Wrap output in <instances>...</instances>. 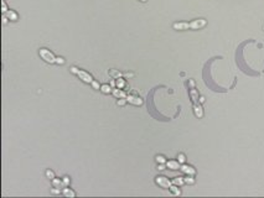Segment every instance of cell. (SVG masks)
<instances>
[{
	"mask_svg": "<svg viewBox=\"0 0 264 198\" xmlns=\"http://www.w3.org/2000/svg\"><path fill=\"white\" fill-rule=\"evenodd\" d=\"M69 71L72 72L73 75H76V76H78L79 77V79L81 81H83L84 83H87V84H92V82L94 81L93 79V77L91 76L88 72H86V71H82V69H79V68H77V67H75V66H72L69 68Z\"/></svg>",
	"mask_w": 264,
	"mask_h": 198,
	"instance_id": "obj_1",
	"label": "cell"
},
{
	"mask_svg": "<svg viewBox=\"0 0 264 198\" xmlns=\"http://www.w3.org/2000/svg\"><path fill=\"white\" fill-rule=\"evenodd\" d=\"M38 55H40V57H41L45 62H47V63H50V65L56 63V58L57 57L50 50H47V48H40L38 50Z\"/></svg>",
	"mask_w": 264,
	"mask_h": 198,
	"instance_id": "obj_2",
	"label": "cell"
},
{
	"mask_svg": "<svg viewBox=\"0 0 264 198\" xmlns=\"http://www.w3.org/2000/svg\"><path fill=\"white\" fill-rule=\"evenodd\" d=\"M155 183L159 184L160 187H162V188H170L172 186V181H170L165 176H158L155 178Z\"/></svg>",
	"mask_w": 264,
	"mask_h": 198,
	"instance_id": "obj_3",
	"label": "cell"
},
{
	"mask_svg": "<svg viewBox=\"0 0 264 198\" xmlns=\"http://www.w3.org/2000/svg\"><path fill=\"white\" fill-rule=\"evenodd\" d=\"M207 24V21L205 19H197V20H192V21L190 23V29L192 30H198V29H202L205 27Z\"/></svg>",
	"mask_w": 264,
	"mask_h": 198,
	"instance_id": "obj_4",
	"label": "cell"
},
{
	"mask_svg": "<svg viewBox=\"0 0 264 198\" xmlns=\"http://www.w3.org/2000/svg\"><path fill=\"white\" fill-rule=\"evenodd\" d=\"M127 102H129L130 104H134V105H141L143 104V99L137 96H130V94L127 96Z\"/></svg>",
	"mask_w": 264,
	"mask_h": 198,
	"instance_id": "obj_5",
	"label": "cell"
},
{
	"mask_svg": "<svg viewBox=\"0 0 264 198\" xmlns=\"http://www.w3.org/2000/svg\"><path fill=\"white\" fill-rule=\"evenodd\" d=\"M184 173H186V175H191V176H194L195 173H196V170L192 167V166H189V165H186V163H182L181 165V169H180Z\"/></svg>",
	"mask_w": 264,
	"mask_h": 198,
	"instance_id": "obj_6",
	"label": "cell"
},
{
	"mask_svg": "<svg viewBox=\"0 0 264 198\" xmlns=\"http://www.w3.org/2000/svg\"><path fill=\"white\" fill-rule=\"evenodd\" d=\"M112 94H113L115 98L120 99V98H127V93L124 90H121L120 88H113V90H112Z\"/></svg>",
	"mask_w": 264,
	"mask_h": 198,
	"instance_id": "obj_7",
	"label": "cell"
},
{
	"mask_svg": "<svg viewBox=\"0 0 264 198\" xmlns=\"http://www.w3.org/2000/svg\"><path fill=\"white\" fill-rule=\"evenodd\" d=\"M166 167L170 170H179V169H181V163L179 161H175V160L166 161Z\"/></svg>",
	"mask_w": 264,
	"mask_h": 198,
	"instance_id": "obj_8",
	"label": "cell"
},
{
	"mask_svg": "<svg viewBox=\"0 0 264 198\" xmlns=\"http://www.w3.org/2000/svg\"><path fill=\"white\" fill-rule=\"evenodd\" d=\"M172 27H174V30H189L190 29V23H175L174 25H172Z\"/></svg>",
	"mask_w": 264,
	"mask_h": 198,
	"instance_id": "obj_9",
	"label": "cell"
},
{
	"mask_svg": "<svg viewBox=\"0 0 264 198\" xmlns=\"http://www.w3.org/2000/svg\"><path fill=\"white\" fill-rule=\"evenodd\" d=\"M52 186L55 187V188H57V190H63L65 188V183H63V181L62 180H60V178H55L52 180Z\"/></svg>",
	"mask_w": 264,
	"mask_h": 198,
	"instance_id": "obj_10",
	"label": "cell"
},
{
	"mask_svg": "<svg viewBox=\"0 0 264 198\" xmlns=\"http://www.w3.org/2000/svg\"><path fill=\"white\" fill-rule=\"evenodd\" d=\"M5 15H6V17L10 20V21H17V19H19V15L14 11V10H10V9L5 13Z\"/></svg>",
	"mask_w": 264,
	"mask_h": 198,
	"instance_id": "obj_11",
	"label": "cell"
},
{
	"mask_svg": "<svg viewBox=\"0 0 264 198\" xmlns=\"http://www.w3.org/2000/svg\"><path fill=\"white\" fill-rule=\"evenodd\" d=\"M194 111H195V115L197 118H202V115H204V110H202V107L198 103H196L194 105Z\"/></svg>",
	"mask_w": 264,
	"mask_h": 198,
	"instance_id": "obj_12",
	"label": "cell"
},
{
	"mask_svg": "<svg viewBox=\"0 0 264 198\" xmlns=\"http://www.w3.org/2000/svg\"><path fill=\"white\" fill-rule=\"evenodd\" d=\"M61 193H62V196H65V197H75V196H76L75 191H72L71 188H68V187H65Z\"/></svg>",
	"mask_w": 264,
	"mask_h": 198,
	"instance_id": "obj_13",
	"label": "cell"
},
{
	"mask_svg": "<svg viewBox=\"0 0 264 198\" xmlns=\"http://www.w3.org/2000/svg\"><path fill=\"white\" fill-rule=\"evenodd\" d=\"M100 90H102L104 94H109V93H112V90H113V88L109 84H103V86H100Z\"/></svg>",
	"mask_w": 264,
	"mask_h": 198,
	"instance_id": "obj_14",
	"label": "cell"
},
{
	"mask_svg": "<svg viewBox=\"0 0 264 198\" xmlns=\"http://www.w3.org/2000/svg\"><path fill=\"white\" fill-rule=\"evenodd\" d=\"M108 75H109L110 77H113L114 79L121 77V73H120V72H118V71H115V69H110V71H108Z\"/></svg>",
	"mask_w": 264,
	"mask_h": 198,
	"instance_id": "obj_15",
	"label": "cell"
},
{
	"mask_svg": "<svg viewBox=\"0 0 264 198\" xmlns=\"http://www.w3.org/2000/svg\"><path fill=\"white\" fill-rule=\"evenodd\" d=\"M184 183H185L184 177H176V178L172 180V184H176V186H182Z\"/></svg>",
	"mask_w": 264,
	"mask_h": 198,
	"instance_id": "obj_16",
	"label": "cell"
},
{
	"mask_svg": "<svg viewBox=\"0 0 264 198\" xmlns=\"http://www.w3.org/2000/svg\"><path fill=\"white\" fill-rule=\"evenodd\" d=\"M169 190H170V191H171L172 193H174L175 196H180V194H181V191L179 190V187H177L176 184H172V186L170 187V188H169Z\"/></svg>",
	"mask_w": 264,
	"mask_h": 198,
	"instance_id": "obj_17",
	"label": "cell"
},
{
	"mask_svg": "<svg viewBox=\"0 0 264 198\" xmlns=\"http://www.w3.org/2000/svg\"><path fill=\"white\" fill-rule=\"evenodd\" d=\"M117 88H120V89H123L124 87H125V81L123 79V78H117Z\"/></svg>",
	"mask_w": 264,
	"mask_h": 198,
	"instance_id": "obj_18",
	"label": "cell"
},
{
	"mask_svg": "<svg viewBox=\"0 0 264 198\" xmlns=\"http://www.w3.org/2000/svg\"><path fill=\"white\" fill-rule=\"evenodd\" d=\"M190 96H191V98H192V100H194L195 104L198 103V102H197V92H196L195 88H192V89L190 90Z\"/></svg>",
	"mask_w": 264,
	"mask_h": 198,
	"instance_id": "obj_19",
	"label": "cell"
},
{
	"mask_svg": "<svg viewBox=\"0 0 264 198\" xmlns=\"http://www.w3.org/2000/svg\"><path fill=\"white\" fill-rule=\"evenodd\" d=\"M45 175H46V177H47V178H48V180H51V181H52V180L55 178V172H54L52 170H46Z\"/></svg>",
	"mask_w": 264,
	"mask_h": 198,
	"instance_id": "obj_20",
	"label": "cell"
},
{
	"mask_svg": "<svg viewBox=\"0 0 264 198\" xmlns=\"http://www.w3.org/2000/svg\"><path fill=\"white\" fill-rule=\"evenodd\" d=\"M155 161H156L158 163H166V159H165L162 155H158V156H155Z\"/></svg>",
	"mask_w": 264,
	"mask_h": 198,
	"instance_id": "obj_21",
	"label": "cell"
},
{
	"mask_svg": "<svg viewBox=\"0 0 264 198\" xmlns=\"http://www.w3.org/2000/svg\"><path fill=\"white\" fill-rule=\"evenodd\" d=\"M184 180H185V183H187V184H194V183H195V178H194V177H192L191 175H189L187 177H185Z\"/></svg>",
	"mask_w": 264,
	"mask_h": 198,
	"instance_id": "obj_22",
	"label": "cell"
},
{
	"mask_svg": "<svg viewBox=\"0 0 264 198\" xmlns=\"http://www.w3.org/2000/svg\"><path fill=\"white\" fill-rule=\"evenodd\" d=\"M177 161H179L180 163H185V161H186V156H185L184 154H179V156H177Z\"/></svg>",
	"mask_w": 264,
	"mask_h": 198,
	"instance_id": "obj_23",
	"label": "cell"
},
{
	"mask_svg": "<svg viewBox=\"0 0 264 198\" xmlns=\"http://www.w3.org/2000/svg\"><path fill=\"white\" fill-rule=\"evenodd\" d=\"M8 6H6V3H5V0H2V13L3 14H5L6 11H8Z\"/></svg>",
	"mask_w": 264,
	"mask_h": 198,
	"instance_id": "obj_24",
	"label": "cell"
},
{
	"mask_svg": "<svg viewBox=\"0 0 264 198\" xmlns=\"http://www.w3.org/2000/svg\"><path fill=\"white\" fill-rule=\"evenodd\" d=\"M125 103H127V98H120V99H118V102H117V104H118V105H120V107L125 105Z\"/></svg>",
	"mask_w": 264,
	"mask_h": 198,
	"instance_id": "obj_25",
	"label": "cell"
},
{
	"mask_svg": "<svg viewBox=\"0 0 264 198\" xmlns=\"http://www.w3.org/2000/svg\"><path fill=\"white\" fill-rule=\"evenodd\" d=\"M62 181H63V183H65V186H66V187H68V186H69V183H71V180H69V177H68V176H65L63 178H62Z\"/></svg>",
	"mask_w": 264,
	"mask_h": 198,
	"instance_id": "obj_26",
	"label": "cell"
},
{
	"mask_svg": "<svg viewBox=\"0 0 264 198\" xmlns=\"http://www.w3.org/2000/svg\"><path fill=\"white\" fill-rule=\"evenodd\" d=\"M91 86L93 87V89H97V90H99V89H100V86H99V83H98L97 81H93V82H92V84H91Z\"/></svg>",
	"mask_w": 264,
	"mask_h": 198,
	"instance_id": "obj_27",
	"label": "cell"
},
{
	"mask_svg": "<svg viewBox=\"0 0 264 198\" xmlns=\"http://www.w3.org/2000/svg\"><path fill=\"white\" fill-rule=\"evenodd\" d=\"M65 62H66V61H65L62 57H57V58H56V63H57V65H63Z\"/></svg>",
	"mask_w": 264,
	"mask_h": 198,
	"instance_id": "obj_28",
	"label": "cell"
},
{
	"mask_svg": "<svg viewBox=\"0 0 264 198\" xmlns=\"http://www.w3.org/2000/svg\"><path fill=\"white\" fill-rule=\"evenodd\" d=\"M165 166H166V163H158V170H160V171L165 170Z\"/></svg>",
	"mask_w": 264,
	"mask_h": 198,
	"instance_id": "obj_29",
	"label": "cell"
},
{
	"mask_svg": "<svg viewBox=\"0 0 264 198\" xmlns=\"http://www.w3.org/2000/svg\"><path fill=\"white\" fill-rule=\"evenodd\" d=\"M2 20H3V24L5 25V24L8 23V20H9V19H8V17H6V15L4 14V15H3V17H2Z\"/></svg>",
	"mask_w": 264,
	"mask_h": 198,
	"instance_id": "obj_30",
	"label": "cell"
},
{
	"mask_svg": "<svg viewBox=\"0 0 264 198\" xmlns=\"http://www.w3.org/2000/svg\"><path fill=\"white\" fill-rule=\"evenodd\" d=\"M110 87H112V88H115V87H117L115 81H110Z\"/></svg>",
	"mask_w": 264,
	"mask_h": 198,
	"instance_id": "obj_31",
	"label": "cell"
},
{
	"mask_svg": "<svg viewBox=\"0 0 264 198\" xmlns=\"http://www.w3.org/2000/svg\"><path fill=\"white\" fill-rule=\"evenodd\" d=\"M139 2H141V3H146L148 0H139Z\"/></svg>",
	"mask_w": 264,
	"mask_h": 198,
	"instance_id": "obj_32",
	"label": "cell"
}]
</instances>
